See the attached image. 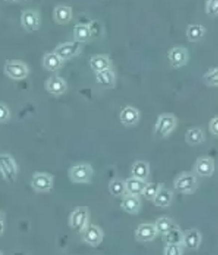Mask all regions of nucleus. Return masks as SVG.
Listing matches in <instances>:
<instances>
[{
	"mask_svg": "<svg viewBox=\"0 0 218 255\" xmlns=\"http://www.w3.org/2000/svg\"><path fill=\"white\" fill-rule=\"evenodd\" d=\"M5 74L14 80H21L26 79L29 69L27 65L20 60H7L4 67Z\"/></svg>",
	"mask_w": 218,
	"mask_h": 255,
	"instance_id": "obj_6",
	"label": "nucleus"
},
{
	"mask_svg": "<svg viewBox=\"0 0 218 255\" xmlns=\"http://www.w3.org/2000/svg\"><path fill=\"white\" fill-rule=\"evenodd\" d=\"M171 66L175 69H179L187 65L188 61V50L187 48L176 46L171 48L167 53Z\"/></svg>",
	"mask_w": 218,
	"mask_h": 255,
	"instance_id": "obj_9",
	"label": "nucleus"
},
{
	"mask_svg": "<svg viewBox=\"0 0 218 255\" xmlns=\"http://www.w3.org/2000/svg\"><path fill=\"white\" fill-rule=\"evenodd\" d=\"M142 206V202L139 196L125 194L121 202V208L125 213L137 214Z\"/></svg>",
	"mask_w": 218,
	"mask_h": 255,
	"instance_id": "obj_18",
	"label": "nucleus"
},
{
	"mask_svg": "<svg viewBox=\"0 0 218 255\" xmlns=\"http://www.w3.org/2000/svg\"><path fill=\"white\" fill-rule=\"evenodd\" d=\"M124 183H125L126 194L140 196L143 194V191L147 184V181H142V180H139L136 178L130 177L126 181H124Z\"/></svg>",
	"mask_w": 218,
	"mask_h": 255,
	"instance_id": "obj_19",
	"label": "nucleus"
},
{
	"mask_svg": "<svg viewBox=\"0 0 218 255\" xmlns=\"http://www.w3.org/2000/svg\"><path fill=\"white\" fill-rule=\"evenodd\" d=\"M173 196H174L173 191L167 188H165L163 185L152 202H154L156 207H169L173 202Z\"/></svg>",
	"mask_w": 218,
	"mask_h": 255,
	"instance_id": "obj_22",
	"label": "nucleus"
},
{
	"mask_svg": "<svg viewBox=\"0 0 218 255\" xmlns=\"http://www.w3.org/2000/svg\"><path fill=\"white\" fill-rule=\"evenodd\" d=\"M155 226L157 231V234L164 235L172 229L176 227L177 225H176V223L172 221V219L168 217H160L156 220Z\"/></svg>",
	"mask_w": 218,
	"mask_h": 255,
	"instance_id": "obj_30",
	"label": "nucleus"
},
{
	"mask_svg": "<svg viewBox=\"0 0 218 255\" xmlns=\"http://www.w3.org/2000/svg\"><path fill=\"white\" fill-rule=\"evenodd\" d=\"M90 216L91 214L89 208L86 206L75 208L69 215V224L70 228L81 234L90 224Z\"/></svg>",
	"mask_w": 218,
	"mask_h": 255,
	"instance_id": "obj_2",
	"label": "nucleus"
},
{
	"mask_svg": "<svg viewBox=\"0 0 218 255\" xmlns=\"http://www.w3.org/2000/svg\"><path fill=\"white\" fill-rule=\"evenodd\" d=\"M63 64V60L57 54L54 53L53 51L45 53L43 57V66L48 71L56 72L62 68Z\"/></svg>",
	"mask_w": 218,
	"mask_h": 255,
	"instance_id": "obj_21",
	"label": "nucleus"
},
{
	"mask_svg": "<svg viewBox=\"0 0 218 255\" xmlns=\"http://www.w3.org/2000/svg\"><path fill=\"white\" fill-rule=\"evenodd\" d=\"M215 161L210 157H200L194 166L195 173L199 177H211L215 172Z\"/></svg>",
	"mask_w": 218,
	"mask_h": 255,
	"instance_id": "obj_12",
	"label": "nucleus"
},
{
	"mask_svg": "<svg viewBox=\"0 0 218 255\" xmlns=\"http://www.w3.org/2000/svg\"><path fill=\"white\" fill-rule=\"evenodd\" d=\"M120 122L126 127H132L138 123L140 120V112L136 108L126 106L120 112Z\"/></svg>",
	"mask_w": 218,
	"mask_h": 255,
	"instance_id": "obj_16",
	"label": "nucleus"
},
{
	"mask_svg": "<svg viewBox=\"0 0 218 255\" xmlns=\"http://www.w3.org/2000/svg\"><path fill=\"white\" fill-rule=\"evenodd\" d=\"M209 130L210 132L213 134L214 136H218V117H215L211 119L210 123H209Z\"/></svg>",
	"mask_w": 218,
	"mask_h": 255,
	"instance_id": "obj_36",
	"label": "nucleus"
},
{
	"mask_svg": "<svg viewBox=\"0 0 218 255\" xmlns=\"http://www.w3.org/2000/svg\"><path fill=\"white\" fill-rule=\"evenodd\" d=\"M90 66L97 73L105 69H112V62L107 55H95L90 59Z\"/></svg>",
	"mask_w": 218,
	"mask_h": 255,
	"instance_id": "obj_23",
	"label": "nucleus"
},
{
	"mask_svg": "<svg viewBox=\"0 0 218 255\" xmlns=\"http://www.w3.org/2000/svg\"><path fill=\"white\" fill-rule=\"evenodd\" d=\"M4 222L3 221H0V235L3 234V232H4Z\"/></svg>",
	"mask_w": 218,
	"mask_h": 255,
	"instance_id": "obj_37",
	"label": "nucleus"
},
{
	"mask_svg": "<svg viewBox=\"0 0 218 255\" xmlns=\"http://www.w3.org/2000/svg\"><path fill=\"white\" fill-rule=\"evenodd\" d=\"M0 221H3V218H2V214L0 213Z\"/></svg>",
	"mask_w": 218,
	"mask_h": 255,
	"instance_id": "obj_38",
	"label": "nucleus"
},
{
	"mask_svg": "<svg viewBox=\"0 0 218 255\" xmlns=\"http://www.w3.org/2000/svg\"><path fill=\"white\" fill-rule=\"evenodd\" d=\"M31 186L38 192H48L53 188V177L45 172H35L32 176Z\"/></svg>",
	"mask_w": 218,
	"mask_h": 255,
	"instance_id": "obj_8",
	"label": "nucleus"
},
{
	"mask_svg": "<svg viewBox=\"0 0 218 255\" xmlns=\"http://www.w3.org/2000/svg\"><path fill=\"white\" fill-rule=\"evenodd\" d=\"M0 255H2V254H1V253H0Z\"/></svg>",
	"mask_w": 218,
	"mask_h": 255,
	"instance_id": "obj_39",
	"label": "nucleus"
},
{
	"mask_svg": "<svg viewBox=\"0 0 218 255\" xmlns=\"http://www.w3.org/2000/svg\"><path fill=\"white\" fill-rule=\"evenodd\" d=\"M164 255H182V246L179 245H166Z\"/></svg>",
	"mask_w": 218,
	"mask_h": 255,
	"instance_id": "obj_34",
	"label": "nucleus"
},
{
	"mask_svg": "<svg viewBox=\"0 0 218 255\" xmlns=\"http://www.w3.org/2000/svg\"><path fill=\"white\" fill-rule=\"evenodd\" d=\"M206 140V135L201 128H190L186 133V141L191 146H197Z\"/></svg>",
	"mask_w": 218,
	"mask_h": 255,
	"instance_id": "obj_25",
	"label": "nucleus"
},
{
	"mask_svg": "<svg viewBox=\"0 0 218 255\" xmlns=\"http://www.w3.org/2000/svg\"><path fill=\"white\" fill-rule=\"evenodd\" d=\"M109 191L113 197H122L126 194L124 181L119 178H115L109 183Z\"/></svg>",
	"mask_w": 218,
	"mask_h": 255,
	"instance_id": "obj_29",
	"label": "nucleus"
},
{
	"mask_svg": "<svg viewBox=\"0 0 218 255\" xmlns=\"http://www.w3.org/2000/svg\"><path fill=\"white\" fill-rule=\"evenodd\" d=\"M96 82L103 88L113 89L116 83V76L112 69H105L95 75Z\"/></svg>",
	"mask_w": 218,
	"mask_h": 255,
	"instance_id": "obj_17",
	"label": "nucleus"
},
{
	"mask_svg": "<svg viewBox=\"0 0 218 255\" xmlns=\"http://www.w3.org/2000/svg\"><path fill=\"white\" fill-rule=\"evenodd\" d=\"M17 171V165L10 155L6 153L0 154V172L5 181L9 183L15 182Z\"/></svg>",
	"mask_w": 218,
	"mask_h": 255,
	"instance_id": "obj_5",
	"label": "nucleus"
},
{
	"mask_svg": "<svg viewBox=\"0 0 218 255\" xmlns=\"http://www.w3.org/2000/svg\"><path fill=\"white\" fill-rule=\"evenodd\" d=\"M157 234H158L155 229V224L142 223L139 224L138 227L135 230V239L142 243L152 242L155 239Z\"/></svg>",
	"mask_w": 218,
	"mask_h": 255,
	"instance_id": "obj_14",
	"label": "nucleus"
},
{
	"mask_svg": "<svg viewBox=\"0 0 218 255\" xmlns=\"http://www.w3.org/2000/svg\"><path fill=\"white\" fill-rule=\"evenodd\" d=\"M82 49V43L78 41H69V42L59 43L55 48L53 52L57 54L63 61L69 60L80 53Z\"/></svg>",
	"mask_w": 218,
	"mask_h": 255,
	"instance_id": "obj_7",
	"label": "nucleus"
},
{
	"mask_svg": "<svg viewBox=\"0 0 218 255\" xmlns=\"http://www.w3.org/2000/svg\"><path fill=\"white\" fill-rule=\"evenodd\" d=\"M81 234L84 243L92 247H97L101 244L104 237L102 230L95 224H89Z\"/></svg>",
	"mask_w": 218,
	"mask_h": 255,
	"instance_id": "obj_10",
	"label": "nucleus"
},
{
	"mask_svg": "<svg viewBox=\"0 0 218 255\" xmlns=\"http://www.w3.org/2000/svg\"><path fill=\"white\" fill-rule=\"evenodd\" d=\"M150 175V164L144 160H137L132 167V177L142 181H147Z\"/></svg>",
	"mask_w": 218,
	"mask_h": 255,
	"instance_id": "obj_24",
	"label": "nucleus"
},
{
	"mask_svg": "<svg viewBox=\"0 0 218 255\" xmlns=\"http://www.w3.org/2000/svg\"><path fill=\"white\" fill-rule=\"evenodd\" d=\"M162 186L163 185L158 182H147L142 195H144L147 200L153 201Z\"/></svg>",
	"mask_w": 218,
	"mask_h": 255,
	"instance_id": "obj_32",
	"label": "nucleus"
},
{
	"mask_svg": "<svg viewBox=\"0 0 218 255\" xmlns=\"http://www.w3.org/2000/svg\"><path fill=\"white\" fill-rule=\"evenodd\" d=\"M207 32V28L201 24H190L187 27V37L190 42H197L202 39Z\"/></svg>",
	"mask_w": 218,
	"mask_h": 255,
	"instance_id": "obj_27",
	"label": "nucleus"
},
{
	"mask_svg": "<svg viewBox=\"0 0 218 255\" xmlns=\"http://www.w3.org/2000/svg\"><path fill=\"white\" fill-rule=\"evenodd\" d=\"M206 12L208 16L214 17L218 16V0H208L206 3Z\"/></svg>",
	"mask_w": 218,
	"mask_h": 255,
	"instance_id": "obj_33",
	"label": "nucleus"
},
{
	"mask_svg": "<svg viewBox=\"0 0 218 255\" xmlns=\"http://www.w3.org/2000/svg\"><path fill=\"white\" fill-rule=\"evenodd\" d=\"M10 118V112L8 107L0 102V123H5Z\"/></svg>",
	"mask_w": 218,
	"mask_h": 255,
	"instance_id": "obj_35",
	"label": "nucleus"
},
{
	"mask_svg": "<svg viewBox=\"0 0 218 255\" xmlns=\"http://www.w3.org/2000/svg\"><path fill=\"white\" fill-rule=\"evenodd\" d=\"M73 37L75 41L80 43L87 42L91 38L89 24H77L73 27Z\"/></svg>",
	"mask_w": 218,
	"mask_h": 255,
	"instance_id": "obj_28",
	"label": "nucleus"
},
{
	"mask_svg": "<svg viewBox=\"0 0 218 255\" xmlns=\"http://www.w3.org/2000/svg\"><path fill=\"white\" fill-rule=\"evenodd\" d=\"M67 82L59 76H51L45 82V89L51 95L60 96L67 91Z\"/></svg>",
	"mask_w": 218,
	"mask_h": 255,
	"instance_id": "obj_13",
	"label": "nucleus"
},
{
	"mask_svg": "<svg viewBox=\"0 0 218 255\" xmlns=\"http://www.w3.org/2000/svg\"><path fill=\"white\" fill-rule=\"evenodd\" d=\"M202 241L201 233L197 229H189L184 233L183 246L188 250L197 251L200 247Z\"/></svg>",
	"mask_w": 218,
	"mask_h": 255,
	"instance_id": "obj_15",
	"label": "nucleus"
},
{
	"mask_svg": "<svg viewBox=\"0 0 218 255\" xmlns=\"http://www.w3.org/2000/svg\"><path fill=\"white\" fill-rule=\"evenodd\" d=\"M21 25L27 32L37 31L40 27V16L34 9H26L21 14Z\"/></svg>",
	"mask_w": 218,
	"mask_h": 255,
	"instance_id": "obj_11",
	"label": "nucleus"
},
{
	"mask_svg": "<svg viewBox=\"0 0 218 255\" xmlns=\"http://www.w3.org/2000/svg\"><path fill=\"white\" fill-rule=\"evenodd\" d=\"M93 175L92 166L89 163H78L69 170V177L75 183H89Z\"/></svg>",
	"mask_w": 218,
	"mask_h": 255,
	"instance_id": "obj_4",
	"label": "nucleus"
},
{
	"mask_svg": "<svg viewBox=\"0 0 218 255\" xmlns=\"http://www.w3.org/2000/svg\"><path fill=\"white\" fill-rule=\"evenodd\" d=\"M198 187L197 177L193 172H183L176 177L174 188L176 191L183 194H192L197 191Z\"/></svg>",
	"mask_w": 218,
	"mask_h": 255,
	"instance_id": "obj_3",
	"label": "nucleus"
},
{
	"mask_svg": "<svg viewBox=\"0 0 218 255\" xmlns=\"http://www.w3.org/2000/svg\"><path fill=\"white\" fill-rule=\"evenodd\" d=\"M165 245H179L183 246L184 233L178 226L172 229L163 235Z\"/></svg>",
	"mask_w": 218,
	"mask_h": 255,
	"instance_id": "obj_26",
	"label": "nucleus"
},
{
	"mask_svg": "<svg viewBox=\"0 0 218 255\" xmlns=\"http://www.w3.org/2000/svg\"><path fill=\"white\" fill-rule=\"evenodd\" d=\"M177 126L176 117L172 113L160 114L155 123L154 135L155 138H165L168 137Z\"/></svg>",
	"mask_w": 218,
	"mask_h": 255,
	"instance_id": "obj_1",
	"label": "nucleus"
},
{
	"mask_svg": "<svg viewBox=\"0 0 218 255\" xmlns=\"http://www.w3.org/2000/svg\"><path fill=\"white\" fill-rule=\"evenodd\" d=\"M53 18L58 24H67L72 18V7L69 5H58L53 10Z\"/></svg>",
	"mask_w": 218,
	"mask_h": 255,
	"instance_id": "obj_20",
	"label": "nucleus"
},
{
	"mask_svg": "<svg viewBox=\"0 0 218 255\" xmlns=\"http://www.w3.org/2000/svg\"><path fill=\"white\" fill-rule=\"evenodd\" d=\"M203 81L208 86L218 87V68H211L203 76Z\"/></svg>",
	"mask_w": 218,
	"mask_h": 255,
	"instance_id": "obj_31",
	"label": "nucleus"
}]
</instances>
